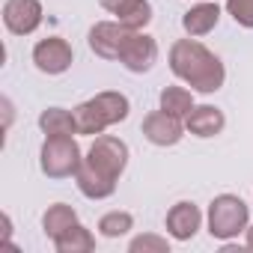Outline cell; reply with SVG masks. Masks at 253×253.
<instances>
[{
  "label": "cell",
  "instance_id": "d6986e66",
  "mask_svg": "<svg viewBox=\"0 0 253 253\" xmlns=\"http://www.w3.org/2000/svg\"><path fill=\"white\" fill-rule=\"evenodd\" d=\"M128 229H134V217H131V211H107V214H101L98 217V232L104 235V238H119V235H125Z\"/></svg>",
  "mask_w": 253,
  "mask_h": 253
},
{
  "label": "cell",
  "instance_id": "8fae6325",
  "mask_svg": "<svg viewBox=\"0 0 253 253\" xmlns=\"http://www.w3.org/2000/svg\"><path fill=\"white\" fill-rule=\"evenodd\" d=\"M164 226H167L170 238H176V241H191V238L197 235V229L203 226V211L197 209V203L182 200V203H176V206L167 211Z\"/></svg>",
  "mask_w": 253,
  "mask_h": 253
},
{
  "label": "cell",
  "instance_id": "277c9868",
  "mask_svg": "<svg viewBox=\"0 0 253 253\" xmlns=\"http://www.w3.org/2000/svg\"><path fill=\"white\" fill-rule=\"evenodd\" d=\"M250 209L235 194H220L209 203V235L217 241H229L238 232H247Z\"/></svg>",
  "mask_w": 253,
  "mask_h": 253
},
{
  "label": "cell",
  "instance_id": "603a6c76",
  "mask_svg": "<svg viewBox=\"0 0 253 253\" xmlns=\"http://www.w3.org/2000/svg\"><path fill=\"white\" fill-rule=\"evenodd\" d=\"M247 250H253V226H247Z\"/></svg>",
  "mask_w": 253,
  "mask_h": 253
},
{
  "label": "cell",
  "instance_id": "3957f363",
  "mask_svg": "<svg viewBox=\"0 0 253 253\" xmlns=\"http://www.w3.org/2000/svg\"><path fill=\"white\" fill-rule=\"evenodd\" d=\"M131 113V101L128 95L122 92H113V89H104L98 95H92L89 101L78 104L75 107V122H78V134H104V128L116 122H125Z\"/></svg>",
  "mask_w": 253,
  "mask_h": 253
},
{
  "label": "cell",
  "instance_id": "5bb4252c",
  "mask_svg": "<svg viewBox=\"0 0 253 253\" xmlns=\"http://www.w3.org/2000/svg\"><path fill=\"white\" fill-rule=\"evenodd\" d=\"M39 128L45 137H75L78 134V122H75V110L66 107H45L39 113Z\"/></svg>",
  "mask_w": 253,
  "mask_h": 253
},
{
  "label": "cell",
  "instance_id": "ac0fdd59",
  "mask_svg": "<svg viewBox=\"0 0 253 253\" xmlns=\"http://www.w3.org/2000/svg\"><path fill=\"white\" fill-rule=\"evenodd\" d=\"M158 104H161V110H167V113L185 119V116L194 110V92L185 89V86H164L161 95H158Z\"/></svg>",
  "mask_w": 253,
  "mask_h": 253
},
{
  "label": "cell",
  "instance_id": "7c38bea8",
  "mask_svg": "<svg viewBox=\"0 0 253 253\" xmlns=\"http://www.w3.org/2000/svg\"><path fill=\"white\" fill-rule=\"evenodd\" d=\"M223 125H226V116L220 107L214 104H194V110L185 116V128L194 134V137H214L223 131Z\"/></svg>",
  "mask_w": 253,
  "mask_h": 253
},
{
  "label": "cell",
  "instance_id": "9a60e30c",
  "mask_svg": "<svg viewBox=\"0 0 253 253\" xmlns=\"http://www.w3.org/2000/svg\"><path fill=\"white\" fill-rule=\"evenodd\" d=\"M78 223V211L72 209V206H66V203H54V206H48V211L42 214V229H45V235L54 241V238H60L69 226H75Z\"/></svg>",
  "mask_w": 253,
  "mask_h": 253
},
{
  "label": "cell",
  "instance_id": "cb8c5ba5",
  "mask_svg": "<svg viewBox=\"0 0 253 253\" xmlns=\"http://www.w3.org/2000/svg\"><path fill=\"white\" fill-rule=\"evenodd\" d=\"M197 3H203V0H197Z\"/></svg>",
  "mask_w": 253,
  "mask_h": 253
},
{
  "label": "cell",
  "instance_id": "2e32d148",
  "mask_svg": "<svg viewBox=\"0 0 253 253\" xmlns=\"http://www.w3.org/2000/svg\"><path fill=\"white\" fill-rule=\"evenodd\" d=\"M54 247H57V253H89V250H95V235L78 220L60 238H54Z\"/></svg>",
  "mask_w": 253,
  "mask_h": 253
},
{
  "label": "cell",
  "instance_id": "e0dca14e",
  "mask_svg": "<svg viewBox=\"0 0 253 253\" xmlns=\"http://www.w3.org/2000/svg\"><path fill=\"white\" fill-rule=\"evenodd\" d=\"M113 15H116L119 24H125L128 30H143L152 21V3H149V0H122Z\"/></svg>",
  "mask_w": 253,
  "mask_h": 253
},
{
  "label": "cell",
  "instance_id": "6da1fadb",
  "mask_svg": "<svg viewBox=\"0 0 253 253\" xmlns=\"http://www.w3.org/2000/svg\"><path fill=\"white\" fill-rule=\"evenodd\" d=\"M125 167H128V143L113 134H98L75 173L78 191L86 200H107L113 197Z\"/></svg>",
  "mask_w": 253,
  "mask_h": 253
},
{
  "label": "cell",
  "instance_id": "44dd1931",
  "mask_svg": "<svg viewBox=\"0 0 253 253\" xmlns=\"http://www.w3.org/2000/svg\"><path fill=\"white\" fill-rule=\"evenodd\" d=\"M226 12L235 18V24L253 30V0H226Z\"/></svg>",
  "mask_w": 253,
  "mask_h": 253
},
{
  "label": "cell",
  "instance_id": "8992f818",
  "mask_svg": "<svg viewBox=\"0 0 253 253\" xmlns=\"http://www.w3.org/2000/svg\"><path fill=\"white\" fill-rule=\"evenodd\" d=\"M116 60L128 69L131 75H143V72H149L158 63V42L149 33H143V30H131L128 39L122 42Z\"/></svg>",
  "mask_w": 253,
  "mask_h": 253
},
{
  "label": "cell",
  "instance_id": "4fadbf2b",
  "mask_svg": "<svg viewBox=\"0 0 253 253\" xmlns=\"http://www.w3.org/2000/svg\"><path fill=\"white\" fill-rule=\"evenodd\" d=\"M217 21H220V6L211 3V0H203V3L191 6V9L182 15V27H185V33L194 36V39L211 33V30L217 27Z\"/></svg>",
  "mask_w": 253,
  "mask_h": 253
},
{
  "label": "cell",
  "instance_id": "7402d4cb",
  "mask_svg": "<svg viewBox=\"0 0 253 253\" xmlns=\"http://www.w3.org/2000/svg\"><path fill=\"white\" fill-rule=\"evenodd\" d=\"M98 3H101V9H107V12H116L122 0H98Z\"/></svg>",
  "mask_w": 253,
  "mask_h": 253
},
{
  "label": "cell",
  "instance_id": "7a4b0ae2",
  "mask_svg": "<svg viewBox=\"0 0 253 253\" xmlns=\"http://www.w3.org/2000/svg\"><path fill=\"white\" fill-rule=\"evenodd\" d=\"M170 72L185 81L197 92H217L226 81V69L214 51H209L203 42L191 39H176L170 48Z\"/></svg>",
  "mask_w": 253,
  "mask_h": 253
},
{
  "label": "cell",
  "instance_id": "ffe728a7",
  "mask_svg": "<svg viewBox=\"0 0 253 253\" xmlns=\"http://www.w3.org/2000/svg\"><path fill=\"white\" fill-rule=\"evenodd\" d=\"M131 253H170V241L164 235H155V232H146V235H137L131 244H128Z\"/></svg>",
  "mask_w": 253,
  "mask_h": 253
},
{
  "label": "cell",
  "instance_id": "30bf717a",
  "mask_svg": "<svg viewBox=\"0 0 253 253\" xmlns=\"http://www.w3.org/2000/svg\"><path fill=\"white\" fill-rule=\"evenodd\" d=\"M128 33H131V30L125 27V24H119V21H98V24L89 30L86 42H89V51H92L95 57H101V60H116L122 42L128 39Z\"/></svg>",
  "mask_w": 253,
  "mask_h": 253
},
{
  "label": "cell",
  "instance_id": "ba28073f",
  "mask_svg": "<svg viewBox=\"0 0 253 253\" xmlns=\"http://www.w3.org/2000/svg\"><path fill=\"white\" fill-rule=\"evenodd\" d=\"M42 3L39 0H6L3 3V24L15 36H30L42 24Z\"/></svg>",
  "mask_w": 253,
  "mask_h": 253
},
{
  "label": "cell",
  "instance_id": "52a82bcc",
  "mask_svg": "<svg viewBox=\"0 0 253 253\" xmlns=\"http://www.w3.org/2000/svg\"><path fill=\"white\" fill-rule=\"evenodd\" d=\"M33 63L42 75H63L72 69L75 63V51L63 36H48L42 42H36L33 48Z\"/></svg>",
  "mask_w": 253,
  "mask_h": 253
},
{
  "label": "cell",
  "instance_id": "9c48e42d",
  "mask_svg": "<svg viewBox=\"0 0 253 253\" xmlns=\"http://www.w3.org/2000/svg\"><path fill=\"white\" fill-rule=\"evenodd\" d=\"M143 137L152 143V146H176L182 137H185V125L179 116L167 113V110H152L143 125H140Z\"/></svg>",
  "mask_w": 253,
  "mask_h": 253
},
{
  "label": "cell",
  "instance_id": "5b68a950",
  "mask_svg": "<svg viewBox=\"0 0 253 253\" xmlns=\"http://www.w3.org/2000/svg\"><path fill=\"white\" fill-rule=\"evenodd\" d=\"M84 155L75 137H45L39 149V167L48 179H69L78 173Z\"/></svg>",
  "mask_w": 253,
  "mask_h": 253
}]
</instances>
